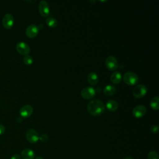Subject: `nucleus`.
I'll use <instances>...</instances> for the list:
<instances>
[{
  "instance_id": "28",
  "label": "nucleus",
  "mask_w": 159,
  "mask_h": 159,
  "mask_svg": "<svg viewBox=\"0 0 159 159\" xmlns=\"http://www.w3.org/2000/svg\"><path fill=\"white\" fill-rule=\"evenodd\" d=\"M89 2H95L96 1H89Z\"/></svg>"
},
{
  "instance_id": "13",
  "label": "nucleus",
  "mask_w": 159,
  "mask_h": 159,
  "mask_svg": "<svg viewBox=\"0 0 159 159\" xmlns=\"http://www.w3.org/2000/svg\"><path fill=\"white\" fill-rule=\"evenodd\" d=\"M35 154L34 152L30 148H25L21 152V157L23 159H34Z\"/></svg>"
},
{
  "instance_id": "23",
  "label": "nucleus",
  "mask_w": 159,
  "mask_h": 159,
  "mask_svg": "<svg viewBox=\"0 0 159 159\" xmlns=\"http://www.w3.org/2000/svg\"><path fill=\"white\" fill-rule=\"evenodd\" d=\"M150 131L153 134H157L158 131V126L157 125H153L150 127Z\"/></svg>"
},
{
  "instance_id": "19",
  "label": "nucleus",
  "mask_w": 159,
  "mask_h": 159,
  "mask_svg": "<svg viewBox=\"0 0 159 159\" xmlns=\"http://www.w3.org/2000/svg\"><path fill=\"white\" fill-rule=\"evenodd\" d=\"M45 22L48 26L50 27H55L58 25V20L52 17H48L46 19Z\"/></svg>"
},
{
  "instance_id": "6",
  "label": "nucleus",
  "mask_w": 159,
  "mask_h": 159,
  "mask_svg": "<svg viewBox=\"0 0 159 159\" xmlns=\"http://www.w3.org/2000/svg\"><path fill=\"white\" fill-rule=\"evenodd\" d=\"M105 64L106 67L111 71L116 70L119 66L118 61L116 58L114 56L107 57L105 60Z\"/></svg>"
},
{
  "instance_id": "26",
  "label": "nucleus",
  "mask_w": 159,
  "mask_h": 159,
  "mask_svg": "<svg viewBox=\"0 0 159 159\" xmlns=\"http://www.w3.org/2000/svg\"><path fill=\"white\" fill-rule=\"evenodd\" d=\"M123 159H133V158L132 157H125Z\"/></svg>"
},
{
  "instance_id": "25",
  "label": "nucleus",
  "mask_w": 159,
  "mask_h": 159,
  "mask_svg": "<svg viewBox=\"0 0 159 159\" xmlns=\"http://www.w3.org/2000/svg\"><path fill=\"white\" fill-rule=\"evenodd\" d=\"M10 159H21V157L18 154H14L11 157Z\"/></svg>"
},
{
  "instance_id": "2",
  "label": "nucleus",
  "mask_w": 159,
  "mask_h": 159,
  "mask_svg": "<svg viewBox=\"0 0 159 159\" xmlns=\"http://www.w3.org/2000/svg\"><path fill=\"white\" fill-rule=\"evenodd\" d=\"M138 75L133 71H127L123 75V80L124 83L128 85H134L139 81Z\"/></svg>"
},
{
  "instance_id": "24",
  "label": "nucleus",
  "mask_w": 159,
  "mask_h": 159,
  "mask_svg": "<svg viewBox=\"0 0 159 159\" xmlns=\"http://www.w3.org/2000/svg\"><path fill=\"white\" fill-rule=\"evenodd\" d=\"M5 130H6L5 127L2 124H0V135L3 134L4 133V132H5Z\"/></svg>"
},
{
  "instance_id": "7",
  "label": "nucleus",
  "mask_w": 159,
  "mask_h": 159,
  "mask_svg": "<svg viewBox=\"0 0 159 159\" xmlns=\"http://www.w3.org/2000/svg\"><path fill=\"white\" fill-rule=\"evenodd\" d=\"M14 22V19L13 16L11 13H6L2 17V24L3 26L6 29H11Z\"/></svg>"
},
{
  "instance_id": "21",
  "label": "nucleus",
  "mask_w": 159,
  "mask_h": 159,
  "mask_svg": "<svg viewBox=\"0 0 159 159\" xmlns=\"http://www.w3.org/2000/svg\"><path fill=\"white\" fill-rule=\"evenodd\" d=\"M148 159H159L158 153L155 151H150L148 153Z\"/></svg>"
},
{
  "instance_id": "17",
  "label": "nucleus",
  "mask_w": 159,
  "mask_h": 159,
  "mask_svg": "<svg viewBox=\"0 0 159 159\" xmlns=\"http://www.w3.org/2000/svg\"><path fill=\"white\" fill-rule=\"evenodd\" d=\"M116 86L112 84H107L103 89L104 94H106V96H112L116 93Z\"/></svg>"
},
{
  "instance_id": "15",
  "label": "nucleus",
  "mask_w": 159,
  "mask_h": 159,
  "mask_svg": "<svg viewBox=\"0 0 159 159\" xmlns=\"http://www.w3.org/2000/svg\"><path fill=\"white\" fill-rule=\"evenodd\" d=\"M106 107L110 111H116L119 107V104L114 99H109L106 102Z\"/></svg>"
},
{
  "instance_id": "10",
  "label": "nucleus",
  "mask_w": 159,
  "mask_h": 159,
  "mask_svg": "<svg viewBox=\"0 0 159 159\" xmlns=\"http://www.w3.org/2000/svg\"><path fill=\"white\" fill-rule=\"evenodd\" d=\"M147 112V108L144 105L140 104L135 106L132 109V114L137 118H140L145 116Z\"/></svg>"
},
{
  "instance_id": "14",
  "label": "nucleus",
  "mask_w": 159,
  "mask_h": 159,
  "mask_svg": "<svg viewBox=\"0 0 159 159\" xmlns=\"http://www.w3.org/2000/svg\"><path fill=\"white\" fill-rule=\"evenodd\" d=\"M87 80L89 83L91 85H96L99 81V76L96 73L91 71L88 73L87 76Z\"/></svg>"
},
{
  "instance_id": "22",
  "label": "nucleus",
  "mask_w": 159,
  "mask_h": 159,
  "mask_svg": "<svg viewBox=\"0 0 159 159\" xmlns=\"http://www.w3.org/2000/svg\"><path fill=\"white\" fill-rule=\"evenodd\" d=\"M39 140L42 142H46L48 140V136L45 134H43L39 137Z\"/></svg>"
},
{
  "instance_id": "11",
  "label": "nucleus",
  "mask_w": 159,
  "mask_h": 159,
  "mask_svg": "<svg viewBox=\"0 0 159 159\" xmlns=\"http://www.w3.org/2000/svg\"><path fill=\"white\" fill-rule=\"evenodd\" d=\"M39 31V29L35 24H30L25 30V34L30 38H33L37 36Z\"/></svg>"
},
{
  "instance_id": "1",
  "label": "nucleus",
  "mask_w": 159,
  "mask_h": 159,
  "mask_svg": "<svg viewBox=\"0 0 159 159\" xmlns=\"http://www.w3.org/2000/svg\"><path fill=\"white\" fill-rule=\"evenodd\" d=\"M88 111L94 116L101 115L105 111V105L102 101L98 99L91 100L87 106Z\"/></svg>"
},
{
  "instance_id": "16",
  "label": "nucleus",
  "mask_w": 159,
  "mask_h": 159,
  "mask_svg": "<svg viewBox=\"0 0 159 159\" xmlns=\"http://www.w3.org/2000/svg\"><path fill=\"white\" fill-rule=\"evenodd\" d=\"M110 80L111 82L114 84H117L119 83L122 80V75L120 72L118 71H116L114 73H112L110 76Z\"/></svg>"
},
{
  "instance_id": "12",
  "label": "nucleus",
  "mask_w": 159,
  "mask_h": 159,
  "mask_svg": "<svg viewBox=\"0 0 159 159\" xmlns=\"http://www.w3.org/2000/svg\"><path fill=\"white\" fill-rule=\"evenodd\" d=\"M34 109L31 105L25 104L20 107L19 113L22 117H28L32 114Z\"/></svg>"
},
{
  "instance_id": "3",
  "label": "nucleus",
  "mask_w": 159,
  "mask_h": 159,
  "mask_svg": "<svg viewBox=\"0 0 159 159\" xmlns=\"http://www.w3.org/2000/svg\"><path fill=\"white\" fill-rule=\"evenodd\" d=\"M147 93V88L143 84H139L135 86L132 94L135 98H140L143 97Z\"/></svg>"
},
{
  "instance_id": "5",
  "label": "nucleus",
  "mask_w": 159,
  "mask_h": 159,
  "mask_svg": "<svg viewBox=\"0 0 159 159\" xmlns=\"http://www.w3.org/2000/svg\"><path fill=\"white\" fill-rule=\"evenodd\" d=\"M25 137L28 142L31 143H35L39 140L38 133L33 129H29L26 131Z\"/></svg>"
},
{
  "instance_id": "4",
  "label": "nucleus",
  "mask_w": 159,
  "mask_h": 159,
  "mask_svg": "<svg viewBox=\"0 0 159 159\" xmlns=\"http://www.w3.org/2000/svg\"><path fill=\"white\" fill-rule=\"evenodd\" d=\"M96 94V89L91 86H86L81 91V96L85 99H90L94 97Z\"/></svg>"
},
{
  "instance_id": "20",
  "label": "nucleus",
  "mask_w": 159,
  "mask_h": 159,
  "mask_svg": "<svg viewBox=\"0 0 159 159\" xmlns=\"http://www.w3.org/2000/svg\"><path fill=\"white\" fill-rule=\"evenodd\" d=\"M23 61H24V63L27 65H30L34 62L33 58L29 55H25L24 58H23Z\"/></svg>"
},
{
  "instance_id": "8",
  "label": "nucleus",
  "mask_w": 159,
  "mask_h": 159,
  "mask_svg": "<svg viewBox=\"0 0 159 159\" xmlns=\"http://www.w3.org/2000/svg\"><path fill=\"white\" fill-rule=\"evenodd\" d=\"M17 51L21 55H28L30 51L29 45L24 42H19L16 44V46Z\"/></svg>"
},
{
  "instance_id": "27",
  "label": "nucleus",
  "mask_w": 159,
  "mask_h": 159,
  "mask_svg": "<svg viewBox=\"0 0 159 159\" xmlns=\"http://www.w3.org/2000/svg\"><path fill=\"white\" fill-rule=\"evenodd\" d=\"M35 159H43L42 157H40V156H39V157H36L35 158Z\"/></svg>"
},
{
  "instance_id": "9",
  "label": "nucleus",
  "mask_w": 159,
  "mask_h": 159,
  "mask_svg": "<svg viewBox=\"0 0 159 159\" xmlns=\"http://www.w3.org/2000/svg\"><path fill=\"white\" fill-rule=\"evenodd\" d=\"M39 11L40 15L43 17H47L50 13V7L48 2L45 0H42L39 4Z\"/></svg>"
},
{
  "instance_id": "18",
  "label": "nucleus",
  "mask_w": 159,
  "mask_h": 159,
  "mask_svg": "<svg viewBox=\"0 0 159 159\" xmlns=\"http://www.w3.org/2000/svg\"><path fill=\"white\" fill-rule=\"evenodd\" d=\"M150 107L153 110H158L159 109V98L158 96H155L153 97L151 100L150 102Z\"/></svg>"
}]
</instances>
